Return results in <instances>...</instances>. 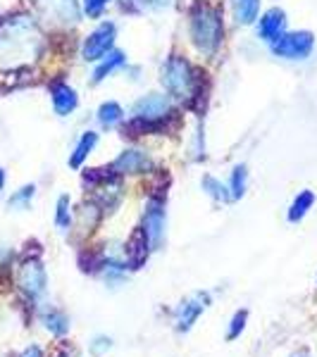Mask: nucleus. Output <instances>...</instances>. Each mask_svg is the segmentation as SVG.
Segmentation results:
<instances>
[{
	"mask_svg": "<svg viewBox=\"0 0 317 357\" xmlns=\"http://www.w3.org/2000/svg\"><path fill=\"white\" fill-rule=\"evenodd\" d=\"M110 345H112V343H110V338H98L96 345H91V353H94V355H101L103 350H108Z\"/></svg>",
	"mask_w": 317,
	"mask_h": 357,
	"instance_id": "nucleus-28",
	"label": "nucleus"
},
{
	"mask_svg": "<svg viewBox=\"0 0 317 357\" xmlns=\"http://www.w3.org/2000/svg\"><path fill=\"white\" fill-rule=\"evenodd\" d=\"M148 236L143 229H138V231L131 236V241H129V245H126V264H129L131 269H136L138 264H143L146 262V257H148Z\"/></svg>",
	"mask_w": 317,
	"mask_h": 357,
	"instance_id": "nucleus-14",
	"label": "nucleus"
},
{
	"mask_svg": "<svg viewBox=\"0 0 317 357\" xmlns=\"http://www.w3.org/2000/svg\"><path fill=\"white\" fill-rule=\"evenodd\" d=\"M43 53V33L27 15L0 22V69H22Z\"/></svg>",
	"mask_w": 317,
	"mask_h": 357,
	"instance_id": "nucleus-1",
	"label": "nucleus"
},
{
	"mask_svg": "<svg viewBox=\"0 0 317 357\" xmlns=\"http://www.w3.org/2000/svg\"><path fill=\"white\" fill-rule=\"evenodd\" d=\"M175 5V0H141L143 10H151V13H160V10H167Z\"/></svg>",
	"mask_w": 317,
	"mask_h": 357,
	"instance_id": "nucleus-26",
	"label": "nucleus"
},
{
	"mask_svg": "<svg viewBox=\"0 0 317 357\" xmlns=\"http://www.w3.org/2000/svg\"><path fill=\"white\" fill-rule=\"evenodd\" d=\"M3 186H5V172L0 169V191H3Z\"/></svg>",
	"mask_w": 317,
	"mask_h": 357,
	"instance_id": "nucleus-30",
	"label": "nucleus"
},
{
	"mask_svg": "<svg viewBox=\"0 0 317 357\" xmlns=\"http://www.w3.org/2000/svg\"><path fill=\"white\" fill-rule=\"evenodd\" d=\"M96 143H98V134H94V131H86V134L79 138L77 148H74V155L69 158V165H72V167H82V162L91 155V151H94Z\"/></svg>",
	"mask_w": 317,
	"mask_h": 357,
	"instance_id": "nucleus-17",
	"label": "nucleus"
},
{
	"mask_svg": "<svg viewBox=\"0 0 317 357\" xmlns=\"http://www.w3.org/2000/svg\"><path fill=\"white\" fill-rule=\"evenodd\" d=\"M50 100H53V107L60 117H67V114L77 110V105H79L77 91L65 82H55L50 86Z\"/></svg>",
	"mask_w": 317,
	"mask_h": 357,
	"instance_id": "nucleus-13",
	"label": "nucleus"
},
{
	"mask_svg": "<svg viewBox=\"0 0 317 357\" xmlns=\"http://www.w3.org/2000/svg\"><path fill=\"white\" fill-rule=\"evenodd\" d=\"M291 357H310L308 353H305V350H301V353H293Z\"/></svg>",
	"mask_w": 317,
	"mask_h": 357,
	"instance_id": "nucleus-31",
	"label": "nucleus"
},
{
	"mask_svg": "<svg viewBox=\"0 0 317 357\" xmlns=\"http://www.w3.org/2000/svg\"><path fill=\"white\" fill-rule=\"evenodd\" d=\"M124 62H126L124 53H119V50H110V53H108V55L101 60V65L96 67V72H94V82H96V84H101L103 79L108 77V74H112L115 69L124 67Z\"/></svg>",
	"mask_w": 317,
	"mask_h": 357,
	"instance_id": "nucleus-16",
	"label": "nucleus"
},
{
	"mask_svg": "<svg viewBox=\"0 0 317 357\" xmlns=\"http://www.w3.org/2000/svg\"><path fill=\"white\" fill-rule=\"evenodd\" d=\"M246 181H249V172H246V165H239L234 167L232 172V183H229V195H232V200H239L241 195L246 193Z\"/></svg>",
	"mask_w": 317,
	"mask_h": 357,
	"instance_id": "nucleus-20",
	"label": "nucleus"
},
{
	"mask_svg": "<svg viewBox=\"0 0 317 357\" xmlns=\"http://www.w3.org/2000/svg\"><path fill=\"white\" fill-rule=\"evenodd\" d=\"M45 326H48L53 333H57V336H62V333H67V329H69V321L62 312H50L45 317Z\"/></svg>",
	"mask_w": 317,
	"mask_h": 357,
	"instance_id": "nucleus-23",
	"label": "nucleus"
},
{
	"mask_svg": "<svg viewBox=\"0 0 317 357\" xmlns=\"http://www.w3.org/2000/svg\"><path fill=\"white\" fill-rule=\"evenodd\" d=\"M115 36H117V29H115L112 22H105V24H101L96 31H91L84 41V50H82L84 60L86 62L103 60V57L112 50Z\"/></svg>",
	"mask_w": 317,
	"mask_h": 357,
	"instance_id": "nucleus-6",
	"label": "nucleus"
},
{
	"mask_svg": "<svg viewBox=\"0 0 317 357\" xmlns=\"http://www.w3.org/2000/svg\"><path fill=\"white\" fill-rule=\"evenodd\" d=\"M232 10H234L236 24L249 26L258 20V13H260V0H232Z\"/></svg>",
	"mask_w": 317,
	"mask_h": 357,
	"instance_id": "nucleus-15",
	"label": "nucleus"
},
{
	"mask_svg": "<svg viewBox=\"0 0 317 357\" xmlns=\"http://www.w3.org/2000/svg\"><path fill=\"white\" fill-rule=\"evenodd\" d=\"M151 167V158L143 151H124L112 162V172H117V174H141V172H148Z\"/></svg>",
	"mask_w": 317,
	"mask_h": 357,
	"instance_id": "nucleus-12",
	"label": "nucleus"
},
{
	"mask_svg": "<svg viewBox=\"0 0 317 357\" xmlns=\"http://www.w3.org/2000/svg\"><path fill=\"white\" fill-rule=\"evenodd\" d=\"M36 5L41 15L55 24H77L82 17L77 0H36Z\"/></svg>",
	"mask_w": 317,
	"mask_h": 357,
	"instance_id": "nucleus-7",
	"label": "nucleus"
},
{
	"mask_svg": "<svg viewBox=\"0 0 317 357\" xmlns=\"http://www.w3.org/2000/svg\"><path fill=\"white\" fill-rule=\"evenodd\" d=\"M22 357H41V350L38 348H29V350H24V355Z\"/></svg>",
	"mask_w": 317,
	"mask_h": 357,
	"instance_id": "nucleus-29",
	"label": "nucleus"
},
{
	"mask_svg": "<svg viewBox=\"0 0 317 357\" xmlns=\"http://www.w3.org/2000/svg\"><path fill=\"white\" fill-rule=\"evenodd\" d=\"M143 231L148 236V243L153 248H160L165 238V210L163 203H158V200L148 203L146 217H143Z\"/></svg>",
	"mask_w": 317,
	"mask_h": 357,
	"instance_id": "nucleus-10",
	"label": "nucleus"
},
{
	"mask_svg": "<svg viewBox=\"0 0 317 357\" xmlns=\"http://www.w3.org/2000/svg\"><path fill=\"white\" fill-rule=\"evenodd\" d=\"M222 15L210 5H198L191 15V38L203 55H215L222 45Z\"/></svg>",
	"mask_w": 317,
	"mask_h": 357,
	"instance_id": "nucleus-2",
	"label": "nucleus"
},
{
	"mask_svg": "<svg viewBox=\"0 0 317 357\" xmlns=\"http://www.w3.org/2000/svg\"><path fill=\"white\" fill-rule=\"evenodd\" d=\"M207 303H210V296L207 293H196L191 296L189 301H184L179 307L175 310V324L179 331H189L193 326V321L198 319L200 312L207 307Z\"/></svg>",
	"mask_w": 317,
	"mask_h": 357,
	"instance_id": "nucleus-8",
	"label": "nucleus"
},
{
	"mask_svg": "<svg viewBox=\"0 0 317 357\" xmlns=\"http://www.w3.org/2000/svg\"><path fill=\"white\" fill-rule=\"evenodd\" d=\"M110 3H112V0H84V10H86V15H89V17H98Z\"/></svg>",
	"mask_w": 317,
	"mask_h": 357,
	"instance_id": "nucleus-25",
	"label": "nucleus"
},
{
	"mask_svg": "<svg viewBox=\"0 0 317 357\" xmlns=\"http://www.w3.org/2000/svg\"><path fill=\"white\" fill-rule=\"evenodd\" d=\"M246 326V312H236L232 319V329H229V338H236Z\"/></svg>",
	"mask_w": 317,
	"mask_h": 357,
	"instance_id": "nucleus-27",
	"label": "nucleus"
},
{
	"mask_svg": "<svg viewBox=\"0 0 317 357\" xmlns=\"http://www.w3.org/2000/svg\"><path fill=\"white\" fill-rule=\"evenodd\" d=\"M163 84L167 86L175 98H191L198 86V74H196L193 65L184 57H170L163 67Z\"/></svg>",
	"mask_w": 317,
	"mask_h": 357,
	"instance_id": "nucleus-3",
	"label": "nucleus"
},
{
	"mask_svg": "<svg viewBox=\"0 0 317 357\" xmlns=\"http://www.w3.org/2000/svg\"><path fill=\"white\" fill-rule=\"evenodd\" d=\"M55 224L62 229V231H67L69 224H72V212H69V195H60V200H57Z\"/></svg>",
	"mask_w": 317,
	"mask_h": 357,
	"instance_id": "nucleus-21",
	"label": "nucleus"
},
{
	"mask_svg": "<svg viewBox=\"0 0 317 357\" xmlns=\"http://www.w3.org/2000/svg\"><path fill=\"white\" fill-rule=\"evenodd\" d=\"M34 193H36V186H24L20 188L13 198H10V207H27L29 203H31Z\"/></svg>",
	"mask_w": 317,
	"mask_h": 357,
	"instance_id": "nucleus-24",
	"label": "nucleus"
},
{
	"mask_svg": "<svg viewBox=\"0 0 317 357\" xmlns=\"http://www.w3.org/2000/svg\"><path fill=\"white\" fill-rule=\"evenodd\" d=\"M203 191H207V195H212L215 200H224V203H227V200H232V195L227 193V188H224L222 183L217 181V178H212V176L203 178Z\"/></svg>",
	"mask_w": 317,
	"mask_h": 357,
	"instance_id": "nucleus-22",
	"label": "nucleus"
},
{
	"mask_svg": "<svg viewBox=\"0 0 317 357\" xmlns=\"http://www.w3.org/2000/svg\"><path fill=\"white\" fill-rule=\"evenodd\" d=\"M286 31V15L284 10L272 8L260 17V24H258V36L267 43H274L281 33Z\"/></svg>",
	"mask_w": 317,
	"mask_h": 357,
	"instance_id": "nucleus-11",
	"label": "nucleus"
},
{
	"mask_svg": "<svg viewBox=\"0 0 317 357\" xmlns=\"http://www.w3.org/2000/svg\"><path fill=\"white\" fill-rule=\"evenodd\" d=\"M315 203V195L310 193V191H303V193H298L296 195V200H293V205H291V210H289V222H301L305 215H308V210L313 207Z\"/></svg>",
	"mask_w": 317,
	"mask_h": 357,
	"instance_id": "nucleus-19",
	"label": "nucleus"
},
{
	"mask_svg": "<svg viewBox=\"0 0 317 357\" xmlns=\"http://www.w3.org/2000/svg\"><path fill=\"white\" fill-rule=\"evenodd\" d=\"M20 286L27 296L38 298L45 291V269L38 260H27L20 267Z\"/></svg>",
	"mask_w": 317,
	"mask_h": 357,
	"instance_id": "nucleus-9",
	"label": "nucleus"
},
{
	"mask_svg": "<svg viewBox=\"0 0 317 357\" xmlns=\"http://www.w3.org/2000/svg\"><path fill=\"white\" fill-rule=\"evenodd\" d=\"M172 110V102L170 98L163 96V93H151L134 105V119H131L129 129H136V131H146V129H158L163 124V119L170 114Z\"/></svg>",
	"mask_w": 317,
	"mask_h": 357,
	"instance_id": "nucleus-4",
	"label": "nucleus"
},
{
	"mask_svg": "<svg viewBox=\"0 0 317 357\" xmlns=\"http://www.w3.org/2000/svg\"><path fill=\"white\" fill-rule=\"evenodd\" d=\"M124 119V110L117 105V102H103L101 107H98V122L101 126H105V129H112V126H117L119 122Z\"/></svg>",
	"mask_w": 317,
	"mask_h": 357,
	"instance_id": "nucleus-18",
	"label": "nucleus"
},
{
	"mask_svg": "<svg viewBox=\"0 0 317 357\" xmlns=\"http://www.w3.org/2000/svg\"><path fill=\"white\" fill-rule=\"evenodd\" d=\"M272 45V53L284 60H305L315 48V38L310 31H296V33H281Z\"/></svg>",
	"mask_w": 317,
	"mask_h": 357,
	"instance_id": "nucleus-5",
	"label": "nucleus"
}]
</instances>
